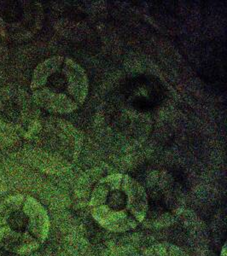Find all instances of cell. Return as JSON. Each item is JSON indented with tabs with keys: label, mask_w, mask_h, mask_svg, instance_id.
Masks as SVG:
<instances>
[{
	"label": "cell",
	"mask_w": 227,
	"mask_h": 256,
	"mask_svg": "<svg viewBox=\"0 0 227 256\" xmlns=\"http://www.w3.org/2000/svg\"><path fill=\"white\" fill-rule=\"evenodd\" d=\"M105 205L108 208L107 210H110L116 216H124L132 223L134 222V217L138 216L128 208V196L120 190H113L110 192Z\"/></svg>",
	"instance_id": "4"
},
{
	"label": "cell",
	"mask_w": 227,
	"mask_h": 256,
	"mask_svg": "<svg viewBox=\"0 0 227 256\" xmlns=\"http://www.w3.org/2000/svg\"><path fill=\"white\" fill-rule=\"evenodd\" d=\"M22 16V10L19 4L16 3L10 4L4 12V18L9 22H14L19 20Z\"/></svg>",
	"instance_id": "6"
},
{
	"label": "cell",
	"mask_w": 227,
	"mask_h": 256,
	"mask_svg": "<svg viewBox=\"0 0 227 256\" xmlns=\"http://www.w3.org/2000/svg\"><path fill=\"white\" fill-rule=\"evenodd\" d=\"M212 52L210 58L202 65L201 77L212 86L222 89L226 88V52L222 42L212 44Z\"/></svg>",
	"instance_id": "3"
},
{
	"label": "cell",
	"mask_w": 227,
	"mask_h": 256,
	"mask_svg": "<svg viewBox=\"0 0 227 256\" xmlns=\"http://www.w3.org/2000/svg\"><path fill=\"white\" fill-rule=\"evenodd\" d=\"M122 92L128 99L132 108L146 112L156 108L166 98V90L153 76H138L126 82Z\"/></svg>",
	"instance_id": "2"
},
{
	"label": "cell",
	"mask_w": 227,
	"mask_h": 256,
	"mask_svg": "<svg viewBox=\"0 0 227 256\" xmlns=\"http://www.w3.org/2000/svg\"><path fill=\"white\" fill-rule=\"evenodd\" d=\"M44 216L40 208L24 202H8L0 207V246L12 253L32 250L44 233Z\"/></svg>",
	"instance_id": "1"
},
{
	"label": "cell",
	"mask_w": 227,
	"mask_h": 256,
	"mask_svg": "<svg viewBox=\"0 0 227 256\" xmlns=\"http://www.w3.org/2000/svg\"><path fill=\"white\" fill-rule=\"evenodd\" d=\"M48 86L54 88L56 90L64 92L67 88L68 80L64 74L61 73L53 74L48 79Z\"/></svg>",
	"instance_id": "5"
}]
</instances>
